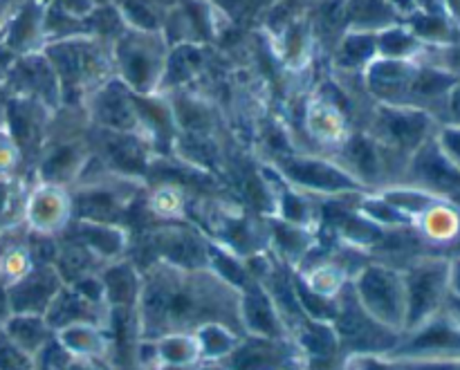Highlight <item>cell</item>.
<instances>
[{
	"instance_id": "6da1fadb",
	"label": "cell",
	"mask_w": 460,
	"mask_h": 370,
	"mask_svg": "<svg viewBox=\"0 0 460 370\" xmlns=\"http://www.w3.org/2000/svg\"><path fill=\"white\" fill-rule=\"evenodd\" d=\"M241 290L216 277L209 268L182 269L157 265L142 283L137 299V335L160 339L164 335H193L205 323L234 326Z\"/></svg>"
},
{
	"instance_id": "7a4b0ae2",
	"label": "cell",
	"mask_w": 460,
	"mask_h": 370,
	"mask_svg": "<svg viewBox=\"0 0 460 370\" xmlns=\"http://www.w3.org/2000/svg\"><path fill=\"white\" fill-rule=\"evenodd\" d=\"M337 313L332 319L337 341L358 355H389L398 346L400 332L382 326L359 304L353 283L344 286L335 296Z\"/></svg>"
},
{
	"instance_id": "3957f363",
	"label": "cell",
	"mask_w": 460,
	"mask_h": 370,
	"mask_svg": "<svg viewBox=\"0 0 460 370\" xmlns=\"http://www.w3.org/2000/svg\"><path fill=\"white\" fill-rule=\"evenodd\" d=\"M355 295L368 314L382 326L404 332L407 317V295H404L402 272L385 265H368L353 278Z\"/></svg>"
},
{
	"instance_id": "277c9868",
	"label": "cell",
	"mask_w": 460,
	"mask_h": 370,
	"mask_svg": "<svg viewBox=\"0 0 460 370\" xmlns=\"http://www.w3.org/2000/svg\"><path fill=\"white\" fill-rule=\"evenodd\" d=\"M402 277L404 295H407L404 332H411L443 310L445 299L449 295V260H418Z\"/></svg>"
},
{
	"instance_id": "5b68a950",
	"label": "cell",
	"mask_w": 460,
	"mask_h": 370,
	"mask_svg": "<svg viewBox=\"0 0 460 370\" xmlns=\"http://www.w3.org/2000/svg\"><path fill=\"white\" fill-rule=\"evenodd\" d=\"M386 357L391 359H460V326L447 314H436L411 330L407 341H398Z\"/></svg>"
},
{
	"instance_id": "8992f818",
	"label": "cell",
	"mask_w": 460,
	"mask_h": 370,
	"mask_svg": "<svg viewBox=\"0 0 460 370\" xmlns=\"http://www.w3.org/2000/svg\"><path fill=\"white\" fill-rule=\"evenodd\" d=\"M407 173L416 189L445 198L460 191V169L449 160L447 153L438 144V139L429 137L411 153Z\"/></svg>"
},
{
	"instance_id": "52a82bcc",
	"label": "cell",
	"mask_w": 460,
	"mask_h": 370,
	"mask_svg": "<svg viewBox=\"0 0 460 370\" xmlns=\"http://www.w3.org/2000/svg\"><path fill=\"white\" fill-rule=\"evenodd\" d=\"M281 173L296 187L328 193V196L364 189L353 173L331 164L328 160H317V157H286L281 160Z\"/></svg>"
},
{
	"instance_id": "ba28073f",
	"label": "cell",
	"mask_w": 460,
	"mask_h": 370,
	"mask_svg": "<svg viewBox=\"0 0 460 370\" xmlns=\"http://www.w3.org/2000/svg\"><path fill=\"white\" fill-rule=\"evenodd\" d=\"M66 286L54 265H31L27 274L7 287V305L12 314L48 313L57 292Z\"/></svg>"
},
{
	"instance_id": "9c48e42d",
	"label": "cell",
	"mask_w": 460,
	"mask_h": 370,
	"mask_svg": "<svg viewBox=\"0 0 460 370\" xmlns=\"http://www.w3.org/2000/svg\"><path fill=\"white\" fill-rule=\"evenodd\" d=\"M385 142L411 155L422 142L431 137L434 117L422 108L413 106H382L377 115Z\"/></svg>"
},
{
	"instance_id": "30bf717a",
	"label": "cell",
	"mask_w": 460,
	"mask_h": 370,
	"mask_svg": "<svg viewBox=\"0 0 460 370\" xmlns=\"http://www.w3.org/2000/svg\"><path fill=\"white\" fill-rule=\"evenodd\" d=\"M301 346H295L286 337L272 339L252 335L245 341H238L225 359L229 370H281L295 359H301Z\"/></svg>"
},
{
	"instance_id": "8fae6325",
	"label": "cell",
	"mask_w": 460,
	"mask_h": 370,
	"mask_svg": "<svg viewBox=\"0 0 460 370\" xmlns=\"http://www.w3.org/2000/svg\"><path fill=\"white\" fill-rule=\"evenodd\" d=\"M238 314L241 323L250 335L256 337H272V339H283L288 335V328L274 305L272 296L263 287V283L250 281L241 287V299H238Z\"/></svg>"
},
{
	"instance_id": "7c38bea8",
	"label": "cell",
	"mask_w": 460,
	"mask_h": 370,
	"mask_svg": "<svg viewBox=\"0 0 460 370\" xmlns=\"http://www.w3.org/2000/svg\"><path fill=\"white\" fill-rule=\"evenodd\" d=\"M106 304H97V301L88 299L75 286H63L43 317L49 323V328L58 332L67 326H75V323L102 326V322H106Z\"/></svg>"
},
{
	"instance_id": "4fadbf2b",
	"label": "cell",
	"mask_w": 460,
	"mask_h": 370,
	"mask_svg": "<svg viewBox=\"0 0 460 370\" xmlns=\"http://www.w3.org/2000/svg\"><path fill=\"white\" fill-rule=\"evenodd\" d=\"M155 250L162 263L182 269L209 268V245L200 241L196 232L189 229H162L155 236Z\"/></svg>"
},
{
	"instance_id": "5bb4252c",
	"label": "cell",
	"mask_w": 460,
	"mask_h": 370,
	"mask_svg": "<svg viewBox=\"0 0 460 370\" xmlns=\"http://www.w3.org/2000/svg\"><path fill=\"white\" fill-rule=\"evenodd\" d=\"M3 335L16 350L27 357H34L57 332L49 328L45 317L40 314H12L4 322Z\"/></svg>"
},
{
	"instance_id": "9a60e30c",
	"label": "cell",
	"mask_w": 460,
	"mask_h": 370,
	"mask_svg": "<svg viewBox=\"0 0 460 370\" xmlns=\"http://www.w3.org/2000/svg\"><path fill=\"white\" fill-rule=\"evenodd\" d=\"M103 283V295H106L108 308L126 310L135 308L142 290V278L139 272L130 263H115L111 268L102 269L99 274Z\"/></svg>"
},
{
	"instance_id": "2e32d148",
	"label": "cell",
	"mask_w": 460,
	"mask_h": 370,
	"mask_svg": "<svg viewBox=\"0 0 460 370\" xmlns=\"http://www.w3.org/2000/svg\"><path fill=\"white\" fill-rule=\"evenodd\" d=\"M72 205L57 187H45L30 200V223L39 233H52L66 227Z\"/></svg>"
},
{
	"instance_id": "e0dca14e",
	"label": "cell",
	"mask_w": 460,
	"mask_h": 370,
	"mask_svg": "<svg viewBox=\"0 0 460 370\" xmlns=\"http://www.w3.org/2000/svg\"><path fill=\"white\" fill-rule=\"evenodd\" d=\"M121 90L112 88V85L111 88H106V92H102V97H99V103L97 108H94V112H97L99 124L106 126L108 130L135 133V130L139 128L137 110H135V103L130 101Z\"/></svg>"
},
{
	"instance_id": "ac0fdd59",
	"label": "cell",
	"mask_w": 460,
	"mask_h": 370,
	"mask_svg": "<svg viewBox=\"0 0 460 370\" xmlns=\"http://www.w3.org/2000/svg\"><path fill=\"white\" fill-rule=\"evenodd\" d=\"M57 339L70 350L75 357L99 359L102 362L108 353V341L103 337L102 326L94 323H75L57 332Z\"/></svg>"
},
{
	"instance_id": "d6986e66",
	"label": "cell",
	"mask_w": 460,
	"mask_h": 370,
	"mask_svg": "<svg viewBox=\"0 0 460 370\" xmlns=\"http://www.w3.org/2000/svg\"><path fill=\"white\" fill-rule=\"evenodd\" d=\"M75 241L88 247L97 259H115V256L124 250L126 236L124 232L111 227V225L81 220L79 233H76Z\"/></svg>"
},
{
	"instance_id": "ffe728a7",
	"label": "cell",
	"mask_w": 460,
	"mask_h": 370,
	"mask_svg": "<svg viewBox=\"0 0 460 370\" xmlns=\"http://www.w3.org/2000/svg\"><path fill=\"white\" fill-rule=\"evenodd\" d=\"M200 348V359L207 362H223L229 353L238 346V337L223 323H205L193 332Z\"/></svg>"
},
{
	"instance_id": "44dd1931",
	"label": "cell",
	"mask_w": 460,
	"mask_h": 370,
	"mask_svg": "<svg viewBox=\"0 0 460 370\" xmlns=\"http://www.w3.org/2000/svg\"><path fill=\"white\" fill-rule=\"evenodd\" d=\"M346 160L353 162L355 166V178L368 182L371 178H376L382 169V155L377 151V144L368 137H353L344 148Z\"/></svg>"
},
{
	"instance_id": "7402d4cb",
	"label": "cell",
	"mask_w": 460,
	"mask_h": 370,
	"mask_svg": "<svg viewBox=\"0 0 460 370\" xmlns=\"http://www.w3.org/2000/svg\"><path fill=\"white\" fill-rule=\"evenodd\" d=\"M81 166H84V155L75 144H70V146L58 148L52 157L43 162V178L48 184L70 182L79 173Z\"/></svg>"
},
{
	"instance_id": "603a6c76",
	"label": "cell",
	"mask_w": 460,
	"mask_h": 370,
	"mask_svg": "<svg viewBox=\"0 0 460 370\" xmlns=\"http://www.w3.org/2000/svg\"><path fill=\"white\" fill-rule=\"evenodd\" d=\"M18 189L9 178L0 180V225L16 223L18 214Z\"/></svg>"
},
{
	"instance_id": "cb8c5ba5",
	"label": "cell",
	"mask_w": 460,
	"mask_h": 370,
	"mask_svg": "<svg viewBox=\"0 0 460 370\" xmlns=\"http://www.w3.org/2000/svg\"><path fill=\"white\" fill-rule=\"evenodd\" d=\"M400 370H460V359H394Z\"/></svg>"
},
{
	"instance_id": "d4e9b609",
	"label": "cell",
	"mask_w": 460,
	"mask_h": 370,
	"mask_svg": "<svg viewBox=\"0 0 460 370\" xmlns=\"http://www.w3.org/2000/svg\"><path fill=\"white\" fill-rule=\"evenodd\" d=\"M350 370H400L398 364L391 357H382V355H358L350 364Z\"/></svg>"
},
{
	"instance_id": "484cf974",
	"label": "cell",
	"mask_w": 460,
	"mask_h": 370,
	"mask_svg": "<svg viewBox=\"0 0 460 370\" xmlns=\"http://www.w3.org/2000/svg\"><path fill=\"white\" fill-rule=\"evenodd\" d=\"M447 112H449V119H452V124L460 126V79L456 81V85H454L447 94Z\"/></svg>"
},
{
	"instance_id": "4316f807",
	"label": "cell",
	"mask_w": 460,
	"mask_h": 370,
	"mask_svg": "<svg viewBox=\"0 0 460 370\" xmlns=\"http://www.w3.org/2000/svg\"><path fill=\"white\" fill-rule=\"evenodd\" d=\"M443 308H445V314H447V317L452 319V322L456 323V326H460V296L452 295V292H449L447 299H445Z\"/></svg>"
},
{
	"instance_id": "83f0119b",
	"label": "cell",
	"mask_w": 460,
	"mask_h": 370,
	"mask_svg": "<svg viewBox=\"0 0 460 370\" xmlns=\"http://www.w3.org/2000/svg\"><path fill=\"white\" fill-rule=\"evenodd\" d=\"M66 370H106V368H103V364L99 362V359L75 357Z\"/></svg>"
},
{
	"instance_id": "f1b7e54d",
	"label": "cell",
	"mask_w": 460,
	"mask_h": 370,
	"mask_svg": "<svg viewBox=\"0 0 460 370\" xmlns=\"http://www.w3.org/2000/svg\"><path fill=\"white\" fill-rule=\"evenodd\" d=\"M449 292L460 296V259L449 263Z\"/></svg>"
},
{
	"instance_id": "f546056e",
	"label": "cell",
	"mask_w": 460,
	"mask_h": 370,
	"mask_svg": "<svg viewBox=\"0 0 460 370\" xmlns=\"http://www.w3.org/2000/svg\"><path fill=\"white\" fill-rule=\"evenodd\" d=\"M447 7L452 9V13L456 16V21H460V0H447Z\"/></svg>"
},
{
	"instance_id": "4dcf8cb0",
	"label": "cell",
	"mask_w": 460,
	"mask_h": 370,
	"mask_svg": "<svg viewBox=\"0 0 460 370\" xmlns=\"http://www.w3.org/2000/svg\"><path fill=\"white\" fill-rule=\"evenodd\" d=\"M458 366H460V364H458Z\"/></svg>"
}]
</instances>
